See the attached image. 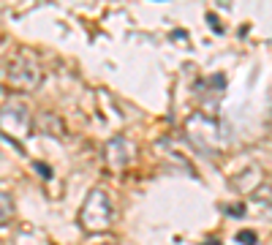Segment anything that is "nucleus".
<instances>
[{
  "label": "nucleus",
  "instance_id": "obj_4",
  "mask_svg": "<svg viewBox=\"0 0 272 245\" xmlns=\"http://www.w3.org/2000/svg\"><path fill=\"white\" fill-rule=\"evenodd\" d=\"M240 240H245L242 245H256V234H251V232H240Z\"/></svg>",
  "mask_w": 272,
  "mask_h": 245
},
{
  "label": "nucleus",
  "instance_id": "obj_1",
  "mask_svg": "<svg viewBox=\"0 0 272 245\" xmlns=\"http://www.w3.org/2000/svg\"><path fill=\"white\" fill-rule=\"evenodd\" d=\"M79 223H82L85 232H106L112 226V201H109L104 188L90 191V196L85 199L82 213H79Z\"/></svg>",
  "mask_w": 272,
  "mask_h": 245
},
{
  "label": "nucleus",
  "instance_id": "obj_5",
  "mask_svg": "<svg viewBox=\"0 0 272 245\" xmlns=\"http://www.w3.org/2000/svg\"><path fill=\"white\" fill-rule=\"evenodd\" d=\"M9 218V193H3V221Z\"/></svg>",
  "mask_w": 272,
  "mask_h": 245
},
{
  "label": "nucleus",
  "instance_id": "obj_7",
  "mask_svg": "<svg viewBox=\"0 0 272 245\" xmlns=\"http://www.w3.org/2000/svg\"><path fill=\"white\" fill-rule=\"evenodd\" d=\"M104 245H109V242H104Z\"/></svg>",
  "mask_w": 272,
  "mask_h": 245
},
{
  "label": "nucleus",
  "instance_id": "obj_6",
  "mask_svg": "<svg viewBox=\"0 0 272 245\" xmlns=\"http://www.w3.org/2000/svg\"><path fill=\"white\" fill-rule=\"evenodd\" d=\"M35 169H38V172H41V175H44V177H49V175H52V172H49L47 167H44V164H35Z\"/></svg>",
  "mask_w": 272,
  "mask_h": 245
},
{
  "label": "nucleus",
  "instance_id": "obj_2",
  "mask_svg": "<svg viewBox=\"0 0 272 245\" xmlns=\"http://www.w3.org/2000/svg\"><path fill=\"white\" fill-rule=\"evenodd\" d=\"M6 79L19 90H33L35 85L41 82V68L38 63L33 60L27 52H19L9 60V68H6Z\"/></svg>",
  "mask_w": 272,
  "mask_h": 245
},
{
  "label": "nucleus",
  "instance_id": "obj_3",
  "mask_svg": "<svg viewBox=\"0 0 272 245\" xmlns=\"http://www.w3.org/2000/svg\"><path fill=\"white\" fill-rule=\"evenodd\" d=\"M131 161V145L128 139H123V136H117L106 145V164L112 169H126Z\"/></svg>",
  "mask_w": 272,
  "mask_h": 245
}]
</instances>
